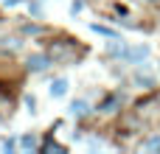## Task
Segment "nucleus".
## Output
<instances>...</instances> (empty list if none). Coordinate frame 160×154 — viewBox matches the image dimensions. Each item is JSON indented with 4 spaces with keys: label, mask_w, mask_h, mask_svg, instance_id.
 Here are the masks:
<instances>
[{
    "label": "nucleus",
    "mask_w": 160,
    "mask_h": 154,
    "mask_svg": "<svg viewBox=\"0 0 160 154\" xmlns=\"http://www.w3.org/2000/svg\"><path fill=\"white\" fill-rule=\"evenodd\" d=\"M20 146H22V149H28V152H31V149H34V146H37V140H34V137H31V135H25V137H22V140H20Z\"/></svg>",
    "instance_id": "obj_8"
},
{
    "label": "nucleus",
    "mask_w": 160,
    "mask_h": 154,
    "mask_svg": "<svg viewBox=\"0 0 160 154\" xmlns=\"http://www.w3.org/2000/svg\"><path fill=\"white\" fill-rule=\"evenodd\" d=\"M93 31H98V34H104V36H110V39H118V34H115L112 28H104V25H93Z\"/></svg>",
    "instance_id": "obj_7"
},
{
    "label": "nucleus",
    "mask_w": 160,
    "mask_h": 154,
    "mask_svg": "<svg viewBox=\"0 0 160 154\" xmlns=\"http://www.w3.org/2000/svg\"><path fill=\"white\" fill-rule=\"evenodd\" d=\"M48 56H51V62H73L76 59V48H73L70 39L68 42H53L48 48Z\"/></svg>",
    "instance_id": "obj_1"
},
{
    "label": "nucleus",
    "mask_w": 160,
    "mask_h": 154,
    "mask_svg": "<svg viewBox=\"0 0 160 154\" xmlns=\"http://www.w3.org/2000/svg\"><path fill=\"white\" fill-rule=\"evenodd\" d=\"M65 93H68V81H65V79H56V81L51 84V95H53V98H62Z\"/></svg>",
    "instance_id": "obj_4"
},
{
    "label": "nucleus",
    "mask_w": 160,
    "mask_h": 154,
    "mask_svg": "<svg viewBox=\"0 0 160 154\" xmlns=\"http://www.w3.org/2000/svg\"><path fill=\"white\" fill-rule=\"evenodd\" d=\"M48 65H51V56H48V53H45V56H39V53H37V56H28V70H34V73H37V70H45Z\"/></svg>",
    "instance_id": "obj_2"
},
{
    "label": "nucleus",
    "mask_w": 160,
    "mask_h": 154,
    "mask_svg": "<svg viewBox=\"0 0 160 154\" xmlns=\"http://www.w3.org/2000/svg\"><path fill=\"white\" fill-rule=\"evenodd\" d=\"M124 56L132 59V62H141V59L149 56V48H124Z\"/></svg>",
    "instance_id": "obj_3"
},
{
    "label": "nucleus",
    "mask_w": 160,
    "mask_h": 154,
    "mask_svg": "<svg viewBox=\"0 0 160 154\" xmlns=\"http://www.w3.org/2000/svg\"><path fill=\"white\" fill-rule=\"evenodd\" d=\"M118 101H121V95H112V98H107V101L101 104V112H104V115H110V112H115V107H118Z\"/></svg>",
    "instance_id": "obj_5"
},
{
    "label": "nucleus",
    "mask_w": 160,
    "mask_h": 154,
    "mask_svg": "<svg viewBox=\"0 0 160 154\" xmlns=\"http://www.w3.org/2000/svg\"><path fill=\"white\" fill-rule=\"evenodd\" d=\"M70 112H73L76 118H82V115H87V112H90V107H87L84 101H73V107H70Z\"/></svg>",
    "instance_id": "obj_6"
},
{
    "label": "nucleus",
    "mask_w": 160,
    "mask_h": 154,
    "mask_svg": "<svg viewBox=\"0 0 160 154\" xmlns=\"http://www.w3.org/2000/svg\"><path fill=\"white\" fill-rule=\"evenodd\" d=\"M14 3H20V0H3V6H14Z\"/></svg>",
    "instance_id": "obj_10"
},
{
    "label": "nucleus",
    "mask_w": 160,
    "mask_h": 154,
    "mask_svg": "<svg viewBox=\"0 0 160 154\" xmlns=\"http://www.w3.org/2000/svg\"><path fill=\"white\" fill-rule=\"evenodd\" d=\"M143 149H160V137H149V140L143 143Z\"/></svg>",
    "instance_id": "obj_9"
}]
</instances>
